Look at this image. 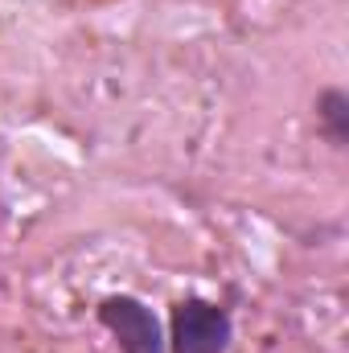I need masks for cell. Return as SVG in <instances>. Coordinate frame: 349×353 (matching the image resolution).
<instances>
[{
  "label": "cell",
  "mask_w": 349,
  "mask_h": 353,
  "mask_svg": "<svg viewBox=\"0 0 349 353\" xmlns=\"http://www.w3.org/2000/svg\"><path fill=\"white\" fill-rule=\"evenodd\" d=\"M169 353H226L235 341V321L222 304L185 296L173 304L169 321Z\"/></svg>",
  "instance_id": "6da1fadb"
},
{
  "label": "cell",
  "mask_w": 349,
  "mask_h": 353,
  "mask_svg": "<svg viewBox=\"0 0 349 353\" xmlns=\"http://www.w3.org/2000/svg\"><path fill=\"white\" fill-rule=\"evenodd\" d=\"M94 316L111 333L119 353H169V337H165L161 316L136 296H123V292L119 296H103Z\"/></svg>",
  "instance_id": "7a4b0ae2"
},
{
  "label": "cell",
  "mask_w": 349,
  "mask_h": 353,
  "mask_svg": "<svg viewBox=\"0 0 349 353\" xmlns=\"http://www.w3.org/2000/svg\"><path fill=\"white\" fill-rule=\"evenodd\" d=\"M317 128L333 148L349 144V94L341 87H325L317 94Z\"/></svg>",
  "instance_id": "3957f363"
}]
</instances>
